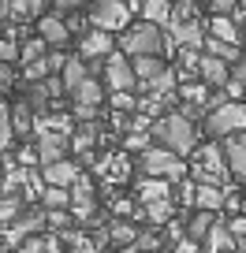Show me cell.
Here are the masks:
<instances>
[{"mask_svg": "<svg viewBox=\"0 0 246 253\" xmlns=\"http://www.w3.org/2000/svg\"><path fill=\"white\" fill-rule=\"evenodd\" d=\"M15 60H19V45L11 38H4V41H0V63H8V67H11Z\"/></svg>", "mask_w": 246, "mask_h": 253, "instance_id": "obj_37", "label": "cell"}, {"mask_svg": "<svg viewBox=\"0 0 246 253\" xmlns=\"http://www.w3.org/2000/svg\"><path fill=\"white\" fill-rule=\"evenodd\" d=\"M45 253H56V238H49V250Z\"/></svg>", "mask_w": 246, "mask_h": 253, "instance_id": "obj_50", "label": "cell"}, {"mask_svg": "<svg viewBox=\"0 0 246 253\" xmlns=\"http://www.w3.org/2000/svg\"><path fill=\"white\" fill-rule=\"evenodd\" d=\"M201 79L209 82V86H228L231 82V67L224 60H216V56H201Z\"/></svg>", "mask_w": 246, "mask_h": 253, "instance_id": "obj_15", "label": "cell"}, {"mask_svg": "<svg viewBox=\"0 0 246 253\" xmlns=\"http://www.w3.org/2000/svg\"><path fill=\"white\" fill-rule=\"evenodd\" d=\"M67 60H71V56H64V52H52V56H49V71H60V75H64Z\"/></svg>", "mask_w": 246, "mask_h": 253, "instance_id": "obj_42", "label": "cell"}, {"mask_svg": "<svg viewBox=\"0 0 246 253\" xmlns=\"http://www.w3.org/2000/svg\"><path fill=\"white\" fill-rule=\"evenodd\" d=\"M127 149L146 153V149H149V138H146V134H131V138H127Z\"/></svg>", "mask_w": 246, "mask_h": 253, "instance_id": "obj_43", "label": "cell"}, {"mask_svg": "<svg viewBox=\"0 0 246 253\" xmlns=\"http://www.w3.org/2000/svg\"><path fill=\"white\" fill-rule=\"evenodd\" d=\"M131 8H142V0H94L90 4V23L97 30L112 34V30H127Z\"/></svg>", "mask_w": 246, "mask_h": 253, "instance_id": "obj_3", "label": "cell"}, {"mask_svg": "<svg viewBox=\"0 0 246 253\" xmlns=\"http://www.w3.org/2000/svg\"><path fill=\"white\" fill-rule=\"evenodd\" d=\"M179 97H187L191 104H209V89L205 86H198V82H187V86H179Z\"/></svg>", "mask_w": 246, "mask_h": 253, "instance_id": "obj_35", "label": "cell"}, {"mask_svg": "<svg viewBox=\"0 0 246 253\" xmlns=\"http://www.w3.org/2000/svg\"><path fill=\"white\" fill-rule=\"evenodd\" d=\"M142 216H146V220H149V223H168V220H172V216H175V205H172V201H153V205H146L142 209Z\"/></svg>", "mask_w": 246, "mask_h": 253, "instance_id": "obj_29", "label": "cell"}, {"mask_svg": "<svg viewBox=\"0 0 246 253\" xmlns=\"http://www.w3.org/2000/svg\"><path fill=\"white\" fill-rule=\"evenodd\" d=\"M246 130V104L239 101H224L220 108H213L205 116V134L213 138H235Z\"/></svg>", "mask_w": 246, "mask_h": 253, "instance_id": "obj_4", "label": "cell"}, {"mask_svg": "<svg viewBox=\"0 0 246 253\" xmlns=\"http://www.w3.org/2000/svg\"><path fill=\"white\" fill-rule=\"evenodd\" d=\"M138 246H142V250H157V235H138Z\"/></svg>", "mask_w": 246, "mask_h": 253, "instance_id": "obj_46", "label": "cell"}, {"mask_svg": "<svg viewBox=\"0 0 246 253\" xmlns=\"http://www.w3.org/2000/svg\"><path fill=\"white\" fill-rule=\"evenodd\" d=\"M0 19H11V0H0Z\"/></svg>", "mask_w": 246, "mask_h": 253, "instance_id": "obj_49", "label": "cell"}, {"mask_svg": "<svg viewBox=\"0 0 246 253\" xmlns=\"http://www.w3.org/2000/svg\"><path fill=\"white\" fill-rule=\"evenodd\" d=\"M11 123H15V134H23V130H30L38 119H34V112H30V104L26 101H19L15 108H11Z\"/></svg>", "mask_w": 246, "mask_h": 253, "instance_id": "obj_32", "label": "cell"}, {"mask_svg": "<svg viewBox=\"0 0 246 253\" xmlns=\"http://www.w3.org/2000/svg\"><path fill=\"white\" fill-rule=\"evenodd\" d=\"M209 38H220V41H228V45H239V26H235V19L231 15H213V23H209Z\"/></svg>", "mask_w": 246, "mask_h": 253, "instance_id": "obj_21", "label": "cell"}, {"mask_svg": "<svg viewBox=\"0 0 246 253\" xmlns=\"http://www.w3.org/2000/svg\"><path fill=\"white\" fill-rule=\"evenodd\" d=\"M67 134H60V130H41V138H38V157H41V164H60V160H67Z\"/></svg>", "mask_w": 246, "mask_h": 253, "instance_id": "obj_8", "label": "cell"}, {"mask_svg": "<svg viewBox=\"0 0 246 253\" xmlns=\"http://www.w3.org/2000/svg\"><path fill=\"white\" fill-rule=\"evenodd\" d=\"M213 223H216L213 212H194V220L187 223V238H191V242H205L209 231H213Z\"/></svg>", "mask_w": 246, "mask_h": 253, "instance_id": "obj_24", "label": "cell"}, {"mask_svg": "<svg viewBox=\"0 0 246 253\" xmlns=\"http://www.w3.org/2000/svg\"><path fill=\"white\" fill-rule=\"evenodd\" d=\"M38 145H23V149H19V164H38Z\"/></svg>", "mask_w": 246, "mask_h": 253, "instance_id": "obj_41", "label": "cell"}, {"mask_svg": "<svg viewBox=\"0 0 246 253\" xmlns=\"http://www.w3.org/2000/svg\"><path fill=\"white\" fill-rule=\"evenodd\" d=\"M205 4H209L213 15H235V4H239V0H205Z\"/></svg>", "mask_w": 246, "mask_h": 253, "instance_id": "obj_38", "label": "cell"}, {"mask_svg": "<svg viewBox=\"0 0 246 253\" xmlns=\"http://www.w3.org/2000/svg\"><path fill=\"white\" fill-rule=\"evenodd\" d=\"M138 168H142L149 179H183V175H187L183 157L172 153V149H146V153H138Z\"/></svg>", "mask_w": 246, "mask_h": 253, "instance_id": "obj_5", "label": "cell"}, {"mask_svg": "<svg viewBox=\"0 0 246 253\" xmlns=\"http://www.w3.org/2000/svg\"><path fill=\"white\" fill-rule=\"evenodd\" d=\"M131 63H135L138 82H146V86H149V82H157L160 75L168 71V63L160 60V56H138V60H131Z\"/></svg>", "mask_w": 246, "mask_h": 253, "instance_id": "obj_16", "label": "cell"}, {"mask_svg": "<svg viewBox=\"0 0 246 253\" xmlns=\"http://www.w3.org/2000/svg\"><path fill=\"white\" fill-rule=\"evenodd\" d=\"M224 160H228L231 175L246 182V134H235V138H228V145H224Z\"/></svg>", "mask_w": 246, "mask_h": 253, "instance_id": "obj_11", "label": "cell"}, {"mask_svg": "<svg viewBox=\"0 0 246 253\" xmlns=\"http://www.w3.org/2000/svg\"><path fill=\"white\" fill-rule=\"evenodd\" d=\"M119 48L127 56H160V52H168V38H164V30L160 26H153V23H135V26H127L123 30V38H119Z\"/></svg>", "mask_w": 246, "mask_h": 253, "instance_id": "obj_2", "label": "cell"}, {"mask_svg": "<svg viewBox=\"0 0 246 253\" xmlns=\"http://www.w3.org/2000/svg\"><path fill=\"white\" fill-rule=\"evenodd\" d=\"M194 246H198V242H191V238H183V242L175 246V253H194Z\"/></svg>", "mask_w": 246, "mask_h": 253, "instance_id": "obj_48", "label": "cell"}, {"mask_svg": "<svg viewBox=\"0 0 246 253\" xmlns=\"http://www.w3.org/2000/svg\"><path fill=\"white\" fill-rule=\"evenodd\" d=\"M38 30H41V41H45V45H64V41L71 38V26H67L60 15H45Z\"/></svg>", "mask_w": 246, "mask_h": 253, "instance_id": "obj_14", "label": "cell"}, {"mask_svg": "<svg viewBox=\"0 0 246 253\" xmlns=\"http://www.w3.org/2000/svg\"><path fill=\"white\" fill-rule=\"evenodd\" d=\"M164 198H168L164 179H146L142 186H138V201H142V205H153V201H164Z\"/></svg>", "mask_w": 246, "mask_h": 253, "instance_id": "obj_27", "label": "cell"}, {"mask_svg": "<svg viewBox=\"0 0 246 253\" xmlns=\"http://www.w3.org/2000/svg\"><path fill=\"white\" fill-rule=\"evenodd\" d=\"M108 238H112V242H116V246H127V242H135V227H131V223H112V227H108Z\"/></svg>", "mask_w": 246, "mask_h": 253, "instance_id": "obj_36", "label": "cell"}, {"mask_svg": "<svg viewBox=\"0 0 246 253\" xmlns=\"http://www.w3.org/2000/svg\"><path fill=\"white\" fill-rule=\"evenodd\" d=\"M104 79H108V89L112 93H131L138 86V75H135V63L123 60L119 52H112L104 60Z\"/></svg>", "mask_w": 246, "mask_h": 253, "instance_id": "obj_6", "label": "cell"}, {"mask_svg": "<svg viewBox=\"0 0 246 253\" xmlns=\"http://www.w3.org/2000/svg\"><path fill=\"white\" fill-rule=\"evenodd\" d=\"M194 209H198V212H216V209H224V190L220 186H209V182H198Z\"/></svg>", "mask_w": 246, "mask_h": 253, "instance_id": "obj_17", "label": "cell"}, {"mask_svg": "<svg viewBox=\"0 0 246 253\" xmlns=\"http://www.w3.org/2000/svg\"><path fill=\"white\" fill-rule=\"evenodd\" d=\"M172 30V41L175 45H183V48H205V26L198 23V19H191V23H175V26H168Z\"/></svg>", "mask_w": 246, "mask_h": 253, "instance_id": "obj_10", "label": "cell"}, {"mask_svg": "<svg viewBox=\"0 0 246 253\" xmlns=\"http://www.w3.org/2000/svg\"><path fill=\"white\" fill-rule=\"evenodd\" d=\"M71 212H75V220L94 223L97 201H94V186H90V179H79V182H75V190H71Z\"/></svg>", "mask_w": 246, "mask_h": 253, "instance_id": "obj_9", "label": "cell"}, {"mask_svg": "<svg viewBox=\"0 0 246 253\" xmlns=\"http://www.w3.org/2000/svg\"><path fill=\"white\" fill-rule=\"evenodd\" d=\"M49 4H56L60 11H71V8H79V0H49Z\"/></svg>", "mask_w": 246, "mask_h": 253, "instance_id": "obj_47", "label": "cell"}, {"mask_svg": "<svg viewBox=\"0 0 246 253\" xmlns=\"http://www.w3.org/2000/svg\"><path fill=\"white\" fill-rule=\"evenodd\" d=\"M142 19L153 26H172V0H142Z\"/></svg>", "mask_w": 246, "mask_h": 253, "instance_id": "obj_19", "label": "cell"}, {"mask_svg": "<svg viewBox=\"0 0 246 253\" xmlns=\"http://www.w3.org/2000/svg\"><path fill=\"white\" fill-rule=\"evenodd\" d=\"M97 250H101V246H97V242H86V238H79L71 253H97Z\"/></svg>", "mask_w": 246, "mask_h": 253, "instance_id": "obj_45", "label": "cell"}, {"mask_svg": "<svg viewBox=\"0 0 246 253\" xmlns=\"http://www.w3.org/2000/svg\"><path fill=\"white\" fill-rule=\"evenodd\" d=\"M71 97H75V104H82V108H97V104L104 101V89H101V82H97V79H86Z\"/></svg>", "mask_w": 246, "mask_h": 253, "instance_id": "obj_22", "label": "cell"}, {"mask_svg": "<svg viewBox=\"0 0 246 253\" xmlns=\"http://www.w3.org/2000/svg\"><path fill=\"white\" fill-rule=\"evenodd\" d=\"M11 82H15V75H11V67H8V63H0V89H8Z\"/></svg>", "mask_w": 246, "mask_h": 253, "instance_id": "obj_44", "label": "cell"}, {"mask_svg": "<svg viewBox=\"0 0 246 253\" xmlns=\"http://www.w3.org/2000/svg\"><path fill=\"white\" fill-rule=\"evenodd\" d=\"M94 142H97V130H94V123H82V126H79V134L71 138V149H75V153H82V157H90Z\"/></svg>", "mask_w": 246, "mask_h": 253, "instance_id": "obj_30", "label": "cell"}, {"mask_svg": "<svg viewBox=\"0 0 246 253\" xmlns=\"http://www.w3.org/2000/svg\"><path fill=\"white\" fill-rule=\"evenodd\" d=\"M79 48H82V56H90V60H97V56H112V34L90 30V34H82Z\"/></svg>", "mask_w": 246, "mask_h": 253, "instance_id": "obj_13", "label": "cell"}, {"mask_svg": "<svg viewBox=\"0 0 246 253\" xmlns=\"http://www.w3.org/2000/svg\"><path fill=\"white\" fill-rule=\"evenodd\" d=\"M41 205H45L49 212H64V209H71V194H67L64 186H45V194H41Z\"/></svg>", "mask_w": 246, "mask_h": 253, "instance_id": "obj_25", "label": "cell"}, {"mask_svg": "<svg viewBox=\"0 0 246 253\" xmlns=\"http://www.w3.org/2000/svg\"><path fill=\"white\" fill-rule=\"evenodd\" d=\"M23 212H26V198L23 194H0V227L15 223Z\"/></svg>", "mask_w": 246, "mask_h": 253, "instance_id": "obj_20", "label": "cell"}, {"mask_svg": "<svg viewBox=\"0 0 246 253\" xmlns=\"http://www.w3.org/2000/svg\"><path fill=\"white\" fill-rule=\"evenodd\" d=\"M86 79H90L86 63H82V60H67V67H64V89H71V93H75Z\"/></svg>", "mask_w": 246, "mask_h": 253, "instance_id": "obj_28", "label": "cell"}, {"mask_svg": "<svg viewBox=\"0 0 246 253\" xmlns=\"http://www.w3.org/2000/svg\"><path fill=\"white\" fill-rule=\"evenodd\" d=\"M231 82L246 86V56H243V60H235V63H231Z\"/></svg>", "mask_w": 246, "mask_h": 253, "instance_id": "obj_40", "label": "cell"}, {"mask_svg": "<svg viewBox=\"0 0 246 253\" xmlns=\"http://www.w3.org/2000/svg\"><path fill=\"white\" fill-rule=\"evenodd\" d=\"M205 250L209 253H231L235 250V235H231L228 223H220V220L213 223V231H209V238H205Z\"/></svg>", "mask_w": 246, "mask_h": 253, "instance_id": "obj_18", "label": "cell"}, {"mask_svg": "<svg viewBox=\"0 0 246 253\" xmlns=\"http://www.w3.org/2000/svg\"><path fill=\"white\" fill-rule=\"evenodd\" d=\"M11 138H15V123H11V108H4L0 104V153L11 145Z\"/></svg>", "mask_w": 246, "mask_h": 253, "instance_id": "obj_33", "label": "cell"}, {"mask_svg": "<svg viewBox=\"0 0 246 253\" xmlns=\"http://www.w3.org/2000/svg\"><path fill=\"white\" fill-rule=\"evenodd\" d=\"M49 0H11V15L15 19H38Z\"/></svg>", "mask_w": 246, "mask_h": 253, "instance_id": "obj_31", "label": "cell"}, {"mask_svg": "<svg viewBox=\"0 0 246 253\" xmlns=\"http://www.w3.org/2000/svg\"><path fill=\"white\" fill-rule=\"evenodd\" d=\"M49 97H52V86H49V79H45V82H30V89H26L23 101L30 104L34 116H41V112H45V104H49Z\"/></svg>", "mask_w": 246, "mask_h": 253, "instance_id": "obj_23", "label": "cell"}, {"mask_svg": "<svg viewBox=\"0 0 246 253\" xmlns=\"http://www.w3.org/2000/svg\"><path fill=\"white\" fill-rule=\"evenodd\" d=\"M112 108H123V112H131V108H135V97H131V93H112Z\"/></svg>", "mask_w": 246, "mask_h": 253, "instance_id": "obj_39", "label": "cell"}, {"mask_svg": "<svg viewBox=\"0 0 246 253\" xmlns=\"http://www.w3.org/2000/svg\"><path fill=\"white\" fill-rule=\"evenodd\" d=\"M82 175H79V168L71 164V160H60V164H49L45 168V186H75Z\"/></svg>", "mask_w": 246, "mask_h": 253, "instance_id": "obj_12", "label": "cell"}, {"mask_svg": "<svg viewBox=\"0 0 246 253\" xmlns=\"http://www.w3.org/2000/svg\"><path fill=\"white\" fill-rule=\"evenodd\" d=\"M194 175H198L201 182H209V186H216V182L228 175L224 149H216V145H205V149H198V168H194Z\"/></svg>", "mask_w": 246, "mask_h": 253, "instance_id": "obj_7", "label": "cell"}, {"mask_svg": "<svg viewBox=\"0 0 246 253\" xmlns=\"http://www.w3.org/2000/svg\"><path fill=\"white\" fill-rule=\"evenodd\" d=\"M205 56H216V60H224V63L243 60V56H239V45H228V41H220V38H205Z\"/></svg>", "mask_w": 246, "mask_h": 253, "instance_id": "obj_26", "label": "cell"}, {"mask_svg": "<svg viewBox=\"0 0 246 253\" xmlns=\"http://www.w3.org/2000/svg\"><path fill=\"white\" fill-rule=\"evenodd\" d=\"M45 41L41 38H30L26 41V45H19V56H23V63H38V60H45Z\"/></svg>", "mask_w": 246, "mask_h": 253, "instance_id": "obj_34", "label": "cell"}, {"mask_svg": "<svg viewBox=\"0 0 246 253\" xmlns=\"http://www.w3.org/2000/svg\"><path fill=\"white\" fill-rule=\"evenodd\" d=\"M149 134L160 142V149H172V153H179V157L198 145V126H194L191 116H183V112H164V116L153 123Z\"/></svg>", "mask_w": 246, "mask_h": 253, "instance_id": "obj_1", "label": "cell"}]
</instances>
